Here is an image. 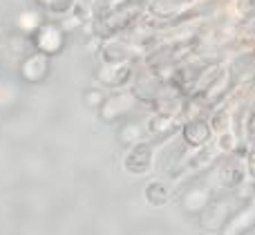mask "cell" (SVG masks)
I'll use <instances>...</instances> for the list:
<instances>
[{"instance_id":"obj_10","label":"cell","mask_w":255,"mask_h":235,"mask_svg":"<svg viewBox=\"0 0 255 235\" xmlns=\"http://www.w3.org/2000/svg\"><path fill=\"white\" fill-rule=\"evenodd\" d=\"M247 179V161L242 159H226L220 170V182L224 188H238Z\"/></svg>"},{"instance_id":"obj_4","label":"cell","mask_w":255,"mask_h":235,"mask_svg":"<svg viewBox=\"0 0 255 235\" xmlns=\"http://www.w3.org/2000/svg\"><path fill=\"white\" fill-rule=\"evenodd\" d=\"M124 168L132 175H143L152 168V146L150 143H134L130 148V152L126 155Z\"/></svg>"},{"instance_id":"obj_2","label":"cell","mask_w":255,"mask_h":235,"mask_svg":"<svg viewBox=\"0 0 255 235\" xmlns=\"http://www.w3.org/2000/svg\"><path fill=\"white\" fill-rule=\"evenodd\" d=\"M134 103H136V97L132 92H119V94H115V97H108L106 101L101 103V108H99L101 119L112 123V121H117L119 117L128 115V112L134 108Z\"/></svg>"},{"instance_id":"obj_6","label":"cell","mask_w":255,"mask_h":235,"mask_svg":"<svg viewBox=\"0 0 255 235\" xmlns=\"http://www.w3.org/2000/svg\"><path fill=\"white\" fill-rule=\"evenodd\" d=\"M163 83L157 74H141L139 79L134 81L130 92L136 97V101H143V103H154L157 97L161 94Z\"/></svg>"},{"instance_id":"obj_7","label":"cell","mask_w":255,"mask_h":235,"mask_svg":"<svg viewBox=\"0 0 255 235\" xmlns=\"http://www.w3.org/2000/svg\"><path fill=\"white\" fill-rule=\"evenodd\" d=\"M211 134H213L211 121H204V119H190V121H186V125L181 128L184 141L193 148H202L204 143H208Z\"/></svg>"},{"instance_id":"obj_21","label":"cell","mask_w":255,"mask_h":235,"mask_svg":"<svg viewBox=\"0 0 255 235\" xmlns=\"http://www.w3.org/2000/svg\"><path fill=\"white\" fill-rule=\"evenodd\" d=\"M247 170L255 177V150H251L249 157H247Z\"/></svg>"},{"instance_id":"obj_5","label":"cell","mask_w":255,"mask_h":235,"mask_svg":"<svg viewBox=\"0 0 255 235\" xmlns=\"http://www.w3.org/2000/svg\"><path fill=\"white\" fill-rule=\"evenodd\" d=\"M99 81L106 88H121L130 81L132 76V67L128 63H103L101 70L97 72Z\"/></svg>"},{"instance_id":"obj_12","label":"cell","mask_w":255,"mask_h":235,"mask_svg":"<svg viewBox=\"0 0 255 235\" xmlns=\"http://www.w3.org/2000/svg\"><path fill=\"white\" fill-rule=\"evenodd\" d=\"M211 204V193L204 186H195L188 191V195L184 197V209L188 213H204V209Z\"/></svg>"},{"instance_id":"obj_9","label":"cell","mask_w":255,"mask_h":235,"mask_svg":"<svg viewBox=\"0 0 255 235\" xmlns=\"http://www.w3.org/2000/svg\"><path fill=\"white\" fill-rule=\"evenodd\" d=\"M253 227H255V195L238 215H233V218L226 222L224 235H242V233H247L249 229H253Z\"/></svg>"},{"instance_id":"obj_3","label":"cell","mask_w":255,"mask_h":235,"mask_svg":"<svg viewBox=\"0 0 255 235\" xmlns=\"http://www.w3.org/2000/svg\"><path fill=\"white\" fill-rule=\"evenodd\" d=\"M49 74V56L43 52H36V54H29L25 56L20 65V76L25 83H40L45 81Z\"/></svg>"},{"instance_id":"obj_20","label":"cell","mask_w":255,"mask_h":235,"mask_svg":"<svg viewBox=\"0 0 255 235\" xmlns=\"http://www.w3.org/2000/svg\"><path fill=\"white\" fill-rule=\"evenodd\" d=\"M220 141H222V143H220L222 150H229V152H231V150L235 148V137H233V134H226V132H224Z\"/></svg>"},{"instance_id":"obj_11","label":"cell","mask_w":255,"mask_h":235,"mask_svg":"<svg viewBox=\"0 0 255 235\" xmlns=\"http://www.w3.org/2000/svg\"><path fill=\"white\" fill-rule=\"evenodd\" d=\"M154 106H157V112H161V115L175 117L184 108V97H181V92L177 88H163L161 94L157 97V101H154Z\"/></svg>"},{"instance_id":"obj_1","label":"cell","mask_w":255,"mask_h":235,"mask_svg":"<svg viewBox=\"0 0 255 235\" xmlns=\"http://www.w3.org/2000/svg\"><path fill=\"white\" fill-rule=\"evenodd\" d=\"M34 45L38 52L52 56V54H58L63 49V45H65V34H63V29L58 25H54V22H43L34 34Z\"/></svg>"},{"instance_id":"obj_15","label":"cell","mask_w":255,"mask_h":235,"mask_svg":"<svg viewBox=\"0 0 255 235\" xmlns=\"http://www.w3.org/2000/svg\"><path fill=\"white\" fill-rule=\"evenodd\" d=\"M143 134H145V130L141 128V123H126V125H121V130H119L121 143H128V146L141 143L143 141Z\"/></svg>"},{"instance_id":"obj_13","label":"cell","mask_w":255,"mask_h":235,"mask_svg":"<svg viewBox=\"0 0 255 235\" xmlns=\"http://www.w3.org/2000/svg\"><path fill=\"white\" fill-rule=\"evenodd\" d=\"M101 56L106 63H128L130 58V47L121 40H108L101 49Z\"/></svg>"},{"instance_id":"obj_17","label":"cell","mask_w":255,"mask_h":235,"mask_svg":"<svg viewBox=\"0 0 255 235\" xmlns=\"http://www.w3.org/2000/svg\"><path fill=\"white\" fill-rule=\"evenodd\" d=\"M172 121H175V117L170 115H161V112H157V115L152 117V119L148 121V132H168V130L172 128Z\"/></svg>"},{"instance_id":"obj_19","label":"cell","mask_w":255,"mask_h":235,"mask_svg":"<svg viewBox=\"0 0 255 235\" xmlns=\"http://www.w3.org/2000/svg\"><path fill=\"white\" fill-rule=\"evenodd\" d=\"M103 101H106V99H103V94L97 92V90H90V92L85 94V103H88L90 108H101Z\"/></svg>"},{"instance_id":"obj_18","label":"cell","mask_w":255,"mask_h":235,"mask_svg":"<svg viewBox=\"0 0 255 235\" xmlns=\"http://www.w3.org/2000/svg\"><path fill=\"white\" fill-rule=\"evenodd\" d=\"M38 4H43L52 13H65L72 7V0H38Z\"/></svg>"},{"instance_id":"obj_8","label":"cell","mask_w":255,"mask_h":235,"mask_svg":"<svg viewBox=\"0 0 255 235\" xmlns=\"http://www.w3.org/2000/svg\"><path fill=\"white\" fill-rule=\"evenodd\" d=\"M229 202H211V204L204 209L202 215V227L206 231H217V229H224L226 222H229Z\"/></svg>"},{"instance_id":"obj_16","label":"cell","mask_w":255,"mask_h":235,"mask_svg":"<svg viewBox=\"0 0 255 235\" xmlns=\"http://www.w3.org/2000/svg\"><path fill=\"white\" fill-rule=\"evenodd\" d=\"M43 25V20H40V13L34 11V9H29V11H22L20 16H18V29L25 31V34H36V29Z\"/></svg>"},{"instance_id":"obj_14","label":"cell","mask_w":255,"mask_h":235,"mask_svg":"<svg viewBox=\"0 0 255 235\" xmlns=\"http://www.w3.org/2000/svg\"><path fill=\"white\" fill-rule=\"evenodd\" d=\"M145 200H148V204H152V206L168 204V200H170V193H168L166 184H161V182L148 184V186H145Z\"/></svg>"}]
</instances>
